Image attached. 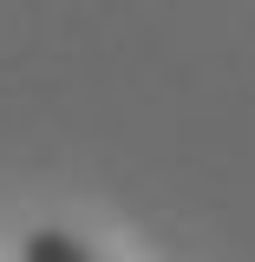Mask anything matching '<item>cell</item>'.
<instances>
[{"instance_id": "obj_1", "label": "cell", "mask_w": 255, "mask_h": 262, "mask_svg": "<svg viewBox=\"0 0 255 262\" xmlns=\"http://www.w3.org/2000/svg\"><path fill=\"white\" fill-rule=\"evenodd\" d=\"M20 256L27 262H98L79 236H65V229H33L27 243H20Z\"/></svg>"}]
</instances>
